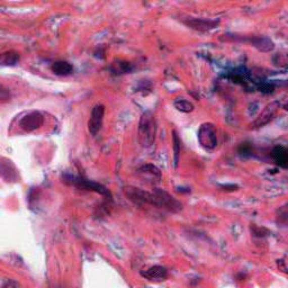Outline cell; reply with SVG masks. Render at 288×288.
I'll list each match as a JSON object with an SVG mask.
<instances>
[{"label": "cell", "instance_id": "cell-14", "mask_svg": "<svg viewBox=\"0 0 288 288\" xmlns=\"http://www.w3.org/2000/svg\"><path fill=\"white\" fill-rule=\"evenodd\" d=\"M173 106L181 113H191L195 109V105L189 101L183 98H177L175 102H173Z\"/></svg>", "mask_w": 288, "mask_h": 288}, {"label": "cell", "instance_id": "cell-3", "mask_svg": "<svg viewBox=\"0 0 288 288\" xmlns=\"http://www.w3.org/2000/svg\"><path fill=\"white\" fill-rule=\"evenodd\" d=\"M222 41H234V42H243L250 44L251 46L256 47L258 51L268 53L271 52L275 49V44L269 37L266 36H256V35H236V34H226L222 35Z\"/></svg>", "mask_w": 288, "mask_h": 288}, {"label": "cell", "instance_id": "cell-6", "mask_svg": "<svg viewBox=\"0 0 288 288\" xmlns=\"http://www.w3.org/2000/svg\"><path fill=\"white\" fill-rule=\"evenodd\" d=\"M197 137L201 146L206 150H214L217 147V133L214 124H202L200 130H198Z\"/></svg>", "mask_w": 288, "mask_h": 288}, {"label": "cell", "instance_id": "cell-9", "mask_svg": "<svg viewBox=\"0 0 288 288\" xmlns=\"http://www.w3.org/2000/svg\"><path fill=\"white\" fill-rule=\"evenodd\" d=\"M182 23L186 25L187 27L191 29H195L198 32H207L211 29H214L218 26L220 21H215V19H206V18H187Z\"/></svg>", "mask_w": 288, "mask_h": 288}, {"label": "cell", "instance_id": "cell-1", "mask_svg": "<svg viewBox=\"0 0 288 288\" xmlns=\"http://www.w3.org/2000/svg\"><path fill=\"white\" fill-rule=\"evenodd\" d=\"M124 195L136 205H151L170 213H178L182 210V204L167 191L156 188L153 191H147L140 188L126 186L124 187Z\"/></svg>", "mask_w": 288, "mask_h": 288}, {"label": "cell", "instance_id": "cell-7", "mask_svg": "<svg viewBox=\"0 0 288 288\" xmlns=\"http://www.w3.org/2000/svg\"><path fill=\"white\" fill-rule=\"evenodd\" d=\"M44 124V116L37 111H33L27 113L26 115L23 116L19 121V127L24 132H33L38 130L39 127L43 126Z\"/></svg>", "mask_w": 288, "mask_h": 288}, {"label": "cell", "instance_id": "cell-8", "mask_svg": "<svg viewBox=\"0 0 288 288\" xmlns=\"http://www.w3.org/2000/svg\"><path fill=\"white\" fill-rule=\"evenodd\" d=\"M104 116H105V106L102 105V104H97V105L93 106L90 118L88 121V130L91 135H97V133L102 130Z\"/></svg>", "mask_w": 288, "mask_h": 288}, {"label": "cell", "instance_id": "cell-16", "mask_svg": "<svg viewBox=\"0 0 288 288\" xmlns=\"http://www.w3.org/2000/svg\"><path fill=\"white\" fill-rule=\"evenodd\" d=\"M172 143H173V151H175V163L177 166L180 153V138L178 136L176 131H172Z\"/></svg>", "mask_w": 288, "mask_h": 288}, {"label": "cell", "instance_id": "cell-15", "mask_svg": "<svg viewBox=\"0 0 288 288\" xmlns=\"http://www.w3.org/2000/svg\"><path fill=\"white\" fill-rule=\"evenodd\" d=\"M19 61V53L16 51H7L2 54L0 63L2 66H15Z\"/></svg>", "mask_w": 288, "mask_h": 288}, {"label": "cell", "instance_id": "cell-5", "mask_svg": "<svg viewBox=\"0 0 288 288\" xmlns=\"http://www.w3.org/2000/svg\"><path fill=\"white\" fill-rule=\"evenodd\" d=\"M279 108L280 103L277 101L267 104L259 115L256 117V120L250 124V130H258V128H261L266 126L267 124H269L276 117L277 113L279 112Z\"/></svg>", "mask_w": 288, "mask_h": 288}, {"label": "cell", "instance_id": "cell-18", "mask_svg": "<svg viewBox=\"0 0 288 288\" xmlns=\"http://www.w3.org/2000/svg\"><path fill=\"white\" fill-rule=\"evenodd\" d=\"M114 66H116V68H112V70L114 73H116V74H121V73H127L128 71H131V67H130V64H128L127 62H118V63H115Z\"/></svg>", "mask_w": 288, "mask_h": 288}, {"label": "cell", "instance_id": "cell-21", "mask_svg": "<svg viewBox=\"0 0 288 288\" xmlns=\"http://www.w3.org/2000/svg\"><path fill=\"white\" fill-rule=\"evenodd\" d=\"M284 109H285V111H287V112H288V103H286L285 105H284Z\"/></svg>", "mask_w": 288, "mask_h": 288}, {"label": "cell", "instance_id": "cell-2", "mask_svg": "<svg viewBox=\"0 0 288 288\" xmlns=\"http://www.w3.org/2000/svg\"><path fill=\"white\" fill-rule=\"evenodd\" d=\"M157 135V122L151 112H144L138 122L137 138L143 148H149L155 143Z\"/></svg>", "mask_w": 288, "mask_h": 288}, {"label": "cell", "instance_id": "cell-19", "mask_svg": "<svg viewBox=\"0 0 288 288\" xmlns=\"http://www.w3.org/2000/svg\"><path fill=\"white\" fill-rule=\"evenodd\" d=\"M278 221H279L281 225L288 227V206L281 207L278 211Z\"/></svg>", "mask_w": 288, "mask_h": 288}, {"label": "cell", "instance_id": "cell-13", "mask_svg": "<svg viewBox=\"0 0 288 288\" xmlns=\"http://www.w3.org/2000/svg\"><path fill=\"white\" fill-rule=\"evenodd\" d=\"M51 70L57 76L67 77L73 72V66L67 61H57L51 66Z\"/></svg>", "mask_w": 288, "mask_h": 288}, {"label": "cell", "instance_id": "cell-4", "mask_svg": "<svg viewBox=\"0 0 288 288\" xmlns=\"http://www.w3.org/2000/svg\"><path fill=\"white\" fill-rule=\"evenodd\" d=\"M64 182L69 183V185H72L74 187L79 188V189H83V190H89V191H95L99 195L104 196L107 200H112V194L109 191L105 186H103L102 183H98L96 181L92 180H87L84 178H80V177H74V176H70V175H66L63 177Z\"/></svg>", "mask_w": 288, "mask_h": 288}, {"label": "cell", "instance_id": "cell-11", "mask_svg": "<svg viewBox=\"0 0 288 288\" xmlns=\"http://www.w3.org/2000/svg\"><path fill=\"white\" fill-rule=\"evenodd\" d=\"M141 275L149 280L161 281L166 280L168 278V270L162 266H153L149 268L146 271H142Z\"/></svg>", "mask_w": 288, "mask_h": 288}, {"label": "cell", "instance_id": "cell-20", "mask_svg": "<svg viewBox=\"0 0 288 288\" xmlns=\"http://www.w3.org/2000/svg\"><path fill=\"white\" fill-rule=\"evenodd\" d=\"M2 288H19L18 284L13 279H6L3 282Z\"/></svg>", "mask_w": 288, "mask_h": 288}, {"label": "cell", "instance_id": "cell-10", "mask_svg": "<svg viewBox=\"0 0 288 288\" xmlns=\"http://www.w3.org/2000/svg\"><path fill=\"white\" fill-rule=\"evenodd\" d=\"M137 171L144 179L150 180L151 182H160L162 178L161 171L155 165H151V163H147V165L140 167Z\"/></svg>", "mask_w": 288, "mask_h": 288}, {"label": "cell", "instance_id": "cell-12", "mask_svg": "<svg viewBox=\"0 0 288 288\" xmlns=\"http://www.w3.org/2000/svg\"><path fill=\"white\" fill-rule=\"evenodd\" d=\"M270 157L277 166L288 168V148L284 146H277L272 149Z\"/></svg>", "mask_w": 288, "mask_h": 288}, {"label": "cell", "instance_id": "cell-17", "mask_svg": "<svg viewBox=\"0 0 288 288\" xmlns=\"http://www.w3.org/2000/svg\"><path fill=\"white\" fill-rule=\"evenodd\" d=\"M276 66L288 69V53H278L274 58Z\"/></svg>", "mask_w": 288, "mask_h": 288}]
</instances>
